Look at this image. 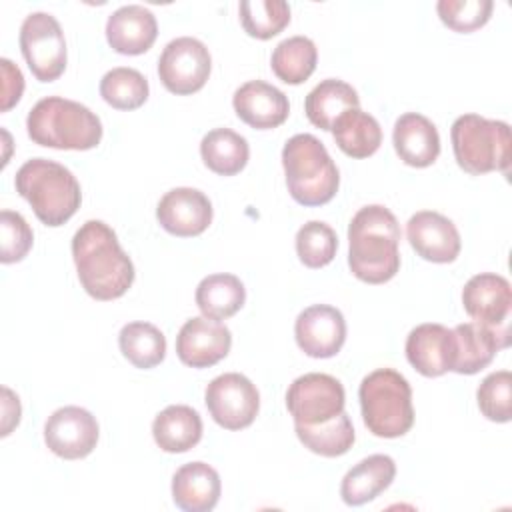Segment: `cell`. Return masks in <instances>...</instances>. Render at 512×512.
Here are the masks:
<instances>
[{"label":"cell","mask_w":512,"mask_h":512,"mask_svg":"<svg viewBox=\"0 0 512 512\" xmlns=\"http://www.w3.org/2000/svg\"><path fill=\"white\" fill-rule=\"evenodd\" d=\"M78 280L94 300H116L134 282V264L122 250L116 232L102 220L84 222L72 238Z\"/></svg>","instance_id":"1"},{"label":"cell","mask_w":512,"mask_h":512,"mask_svg":"<svg viewBox=\"0 0 512 512\" xmlns=\"http://www.w3.org/2000/svg\"><path fill=\"white\" fill-rule=\"evenodd\" d=\"M400 224L382 204L360 208L348 224V266L366 284H384L400 270Z\"/></svg>","instance_id":"2"},{"label":"cell","mask_w":512,"mask_h":512,"mask_svg":"<svg viewBox=\"0 0 512 512\" xmlns=\"http://www.w3.org/2000/svg\"><path fill=\"white\" fill-rule=\"evenodd\" d=\"M34 144L56 150H90L102 140L100 118L84 104L48 96L38 100L26 118Z\"/></svg>","instance_id":"3"},{"label":"cell","mask_w":512,"mask_h":512,"mask_svg":"<svg viewBox=\"0 0 512 512\" xmlns=\"http://www.w3.org/2000/svg\"><path fill=\"white\" fill-rule=\"evenodd\" d=\"M14 186L32 206L36 218L52 228L68 222L82 202L76 176L66 166L48 158L24 162L16 172Z\"/></svg>","instance_id":"4"},{"label":"cell","mask_w":512,"mask_h":512,"mask_svg":"<svg viewBox=\"0 0 512 512\" xmlns=\"http://www.w3.org/2000/svg\"><path fill=\"white\" fill-rule=\"evenodd\" d=\"M282 166L290 196L302 206L330 202L340 186V174L326 146L312 134H294L282 148Z\"/></svg>","instance_id":"5"},{"label":"cell","mask_w":512,"mask_h":512,"mask_svg":"<svg viewBox=\"0 0 512 512\" xmlns=\"http://www.w3.org/2000/svg\"><path fill=\"white\" fill-rule=\"evenodd\" d=\"M358 398L362 420L374 436L398 438L412 428V388L400 372L392 368L370 372L360 382Z\"/></svg>","instance_id":"6"},{"label":"cell","mask_w":512,"mask_h":512,"mask_svg":"<svg viewBox=\"0 0 512 512\" xmlns=\"http://www.w3.org/2000/svg\"><path fill=\"white\" fill-rule=\"evenodd\" d=\"M450 140L454 158L464 172L474 176L494 170L508 174L512 138L506 122L462 114L450 128Z\"/></svg>","instance_id":"7"},{"label":"cell","mask_w":512,"mask_h":512,"mask_svg":"<svg viewBox=\"0 0 512 512\" xmlns=\"http://www.w3.org/2000/svg\"><path fill=\"white\" fill-rule=\"evenodd\" d=\"M22 56L40 82H54L66 70V38L58 20L48 12H32L20 26Z\"/></svg>","instance_id":"8"},{"label":"cell","mask_w":512,"mask_h":512,"mask_svg":"<svg viewBox=\"0 0 512 512\" xmlns=\"http://www.w3.org/2000/svg\"><path fill=\"white\" fill-rule=\"evenodd\" d=\"M344 386L330 374L298 376L286 392V408L300 426H318L344 412Z\"/></svg>","instance_id":"9"},{"label":"cell","mask_w":512,"mask_h":512,"mask_svg":"<svg viewBox=\"0 0 512 512\" xmlns=\"http://www.w3.org/2000/svg\"><path fill=\"white\" fill-rule=\"evenodd\" d=\"M210 70L212 58L206 44L192 36L170 40L158 58L160 82L176 96H188L202 90Z\"/></svg>","instance_id":"10"},{"label":"cell","mask_w":512,"mask_h":512,"mask_svg":"<svg viewBox=\"0 0 512 512\" xmlns=\"http://www.w3.org/2000/svg\"><path fill=\"white\" fill-rule=\"evenodd\" d=\"M212 420L226 430L248 428L260 410V394L256 386L238 372L216 376L204 394Z\"/></svg>","instance_id":"11"},{"label":"cell","mask_w":512,"mask_h":512,"mask_svg":"<svg viewBox=\"0 0 512 512\" xmlns=\"http://www.w3.org/2000/svg\"><path fill=\"white\" fill-rule=\"evenodd\" d=\"M44 442L50 452L64 460L86 458L96 448L98 422L86 408H58L44 424Z\"/></svg>","instance_id":"12"},{"label":"cell","mask_w":512,"mask_h":512,"mask_svg":"<svg viewBox=\"0 0 512 512\" xmlns=\"http://www.w3.org/2000/svg\"><path fill=\"white\" fill-rule=\"evenodd\" d=\"M508 346V330L466 322L452 328L450 370L456 374H476L484 370L500 348Z\"/></svg>","instance_id":"13"},{"label":"cell","mask_w":512,"mask_h":512,"mask_svg":"<svg viewBox=\"0 0 512 512\" xmlns=\"http://www.w3.org/2000/svg\"><path fill=\"white\" fill-rule=\"evenodd\" d=\"M298 348L310 358H332L346 340V320L342 312L328 304H314L302 310L294 324Z\"/></svg>","instance_id":"14"},{"label":"cell","mask_w":512,"mask_h":512,"mask_svg":"<svg viewBox=\"0 0 512 512\" xmlns=\"http://www.w3.org/2000/svg\"><path fill=\"white\" fill-rule=\"evenodd\" d=\"M232 346L230 330L206 316L186 320L176 336V354L182 364L192 368H210L228 356Z\"/></svg>","instance_id":"15"},{"label":"cell","mask_w":512,"mask_h":512,"mask_svg":"<svg viewBox=\"0 0 512 512\" xmlns=\"http://www.w3.org/2000/svg\"><path fill=\"white\" fill-rule=\"evenodd\" d=\"M156 218L160 226L178 238L202 234L212 222V204L208 196L196 188L180 186L168 190L158 206Z\"/></svg>","instance_id":"16"},{"label":"cell","mask_w":512,"mask_h":512,"mask_svg":"<svg viewBox=\"0 0 512 512\" xmlns=\"http://www.w3.org/2000/svg\"><path fill=\"white\" fill-rule=\"evenodd\" d=\"M406 236L416 254L434 264L454 262L460 254V234L454 222L440 212L420 210L410 216Z\"/></svg>","instance_id":"17"},{"label":"cell","mask_w":512,"mask_h":512,"mask_svg":"<svg viewBox=\"0 0 512 512\" xmlns=\"http://www.w3.org/2000/svg\"><path fill=\"white\" fill-rule=\"evenodd\" d=\"M462 306L474 322L502 328L512 308L510 282L500 274L480 272L464 284Z\"/></svg>","instance_id":"18"},{"label":"cell","mask_w":512,"mask_h":512,"mask_svg":"<svg viewBox=\"0 0 512 512\" xmlns=\"http://www.w3.org/2000/svg\"><path fill=\"white\" fill-rule=\"evenodd\" d=\"M232 106L236 116L256 130L278 128L290 114L286 94L262 80L242 84L232 96Z\"/></svg>","instance_id":"19"},{"label":"cell","mask_w":512,"mask_h":512,"mask_svg":"<svg viewBox=\"0 0 512 512\" xmlns=\"http://www.w3.org/2000/svg\"><path fill=\"white\" fill-rule=\"evenodd\" d=\"M158 36L156 16L140 6L128 4L114 10L106 22V40L110 48L124 56H138L152 48Z\"/></svg>","instance_id":"20"},{"label":"cell","mask_w":512,"mask_h":512,"mask_svg":"<svg viewBox=\"0 0 512 512\" xmlns=\"http://www.w3.org/2000/svg\"><path fill=\"white\" fill-rule=\"evenodd\" d=\"M392 142L400 160L414 168L434 164L440 154V136L436 126L418 112H406L396 120Z\"/></svg>","instance_id":"21"},{"label":"cell","mask_w":512,"mask_h":512,"mask_svg":"<svg viewBox=\"0 0 512 512\" xmlns=\"http://www.w3.org/2000/svg\"><path fill=\"white\" fill-rule=\"evenodd\" d=\"M222 492L218 472L206 462H188L172 478V500L184 512H210Z\"/></svg>","instance_id":"22"},{"label":"cell","mask_w":512,"mask_h":512,"mask_svg":"<svg viewBox=\"0 0 512 512\" xmlns=\"http://www.w3.org/2000/svg\"><path fill=\"white\" fill-rule=\"evenodd\" d=\"M452 330L442 324H420L406 338V358L422 376L436 378L450 370Z\"/></svg>","instance_id":"23"},{"label":"cell","mask_w":512,"mask_h":512,"mask_svg":"<svg viewBox=\"0 0 512 512\" xmlns=\"http://www.w3.org/2000/svg\"><path fill=\"white\" fill-rule=\"evenodd\" d=\"M394 476V460L386 454H372L346 472L340 484V496L348 506H362L382 494Z\"/></svg>","instance_id":"24"},{"label":"cell","mask_w":512,"mask_h":512,"mask_svg":"<svg viewBox=\"0 0 512 512\" xmlns=\"http://www.w3.org/2000/svg\"><path fill=\"white\" fill-rule=\"evenodd\" d=\"M152 436L158 448L164 452H188L202 438V418L186 404L166 406L152 422Z\"/></svg>","instance_id":"25"},{"label":"cell","mask_w":512,"mask_h":512,"mask_svg":"<svg viewBox=\"0 0 512 512\" xmlns=\"http://www.w3.org/2000/svg\"><path fill=\"white\" fill-rule=\"evenodd\" d=\"M332 136L336 146L350 158H368L382 144L378 120L360 108L342 112L332 126Z\"/></svg>","instance_id":"26"},{"label":"cell","mask_w":512,"mask_h":512,"mask_svg":"<svg viewBox=\"0 0 512 512\" xmlns=\"http://www.w3.org/2000/svg\"><path fill=\"white\" fill-rule=\"evenodd\" d=\"M358 104V92L350 84L336 78H326L308 92L304 112L316 128L332 130L336 118L350 108H358Z\"/></svg>","instance_id":"27"},{"label":"cell","mask_w":512,"mask_h":512,"mask_svg":"<svg viewBox=\"0 0 512 512\" xmlns=\"http://www.w3.org/2000/svg\"><path fill=\"white\" fill-rule=\"evenodd\" d=\"M246 302V288L234 274H210L196 288V306L202 316L226 320L234 316Z\"/></svg>","instance_id":"28"},{"label":"cell","mask_w":512,"mask_h":512,"mask_svg":"<svg viewBox=\"0 0 512 512\" xmlns=\"http://www.w3.org/2000/svg\"><path fill=\"white\" fill-rule=\"evenodd\" d=\"M200 156L208 170L220 176L238 174L250 156L244 136L230 128H214L200 142Z\"/></svg>","instance_id":"29"},{"label":"cell","mask_w":512,"mask_h":512,"mask_svg":"<svg viewBox=\"0 0 512 512\" xmlns=\"http://www.w3.org/2000/svg\"><path fill=\"white\" fill-rule=\"evenodd\" d=\"M118 346L122 356L142 370L158 366L166 356V338L150 322H128L122 326Z\"/></svg>","instance_id":"30"},{"label":"cell","mask_w":512,"mask_h":512,"mask_svg":"<svg viewBox=\"0 0 512 512\" xmlns=\"http://www.w3.org/2000/svg\"><path fill=\"white\" fill-rule=\"evenodd\" d=\"M318 50L316 44L306 36H292L282 40L270 58L272 72L286 84H302L316 70Z\"/></svg>","instance_id":"31"},{"label":"cell","mask_w":512,"mask_h":512,"mask_svg":"<svg viewBox=\"0 0 512 512\" xmlns=\"http://www.w3.org/2000/svg\"><path fill=\"white\" fill-rule=\"evenodd\" d=\"M294 430L298 440L304 444V448L324 458H336L346 454L356 440L354 426L346 412L318 426L294 424Z\"/></svg>","instance_id":"32"},{"label":"cell","mask_w":512,"mask_h":512,"mask_svg":"<svg viewBox=\"0 0 512 512\" xmlns=\"http://www.w3.org/2000/svg\"><path fill=\"white\" fill-rule=\"evenodd\" d=\"M238 12L244 32L258 40H270L290 24V6L284 0H244Z\"/></svg>","instance_id":"33"},{"label":"cell","mask_w":512,"mask_h":512,"mask_svg":"<svg viewBox=\"0 0 512 512\" xmlns=\"http://www.w3.org/2000/svg\"><path fill=\"white\" fill-rule=\"evenodd\" d=\"M100 96L116 110H136L148 100V80L134 68L118 66L102 76Z\"/></svg>","instance_id":"34"},{"label":"cell","mask_w":512,"mask_h":512,"mask_svg":"<svg viewBox=\"0 0 512 512\" xmlns=\"http://www.w3.org/2000/svg\"><path fill=\"white\" fill-rule=\"evenodd\" d=\"M338 250L336 232L320 220L306 222L296 232V254L308 268H322L330 264Z\"/></svg>","instance_id":"35"},{"label":"cell","mask_w":512,"mask_h":512,"mask_svg":"<svg viewBox=\"0 0 512 512\" xmlns=\"http://www.w3.org/2000/svg\"><path fill=\"white\" fill-rule=\"evenodd\" d=\"M480 412L492 422H510L512 418V374L498 370L488 374L476 392Z\"/></svg>","instance_id":"36"},{"label":"cell","mask_w":512,"mask_h":512,"mask_svg":"<svg viewBox=\"0 0 512 512\" xmlns=\"http://www.w3.org/2000/svg\"><path fill=\"white\" fill-rule=\"evenodd\" d=\"M492 8V0H440L436 4L442 24L462 34L482 28L490 20Z\"/></svg>","instance_id":"37"},{"label":"cell","mask_w":512,"mask_h":512,"mask_svg":"<svg viewBox=\"0 0 512 512\" xmlns=\"http://www.w3.org/2000/svg\"><path fill=\"white\" fill-rule=\"evenodd\" d=\"M0 262L14 264L26 258L32 248L34 234L22 214L12 210L0 212Z\"/></svg>","instance_id":"38"},{"label":"cell","mask_w":512,"mask_h":512,"mask_svg":"<svg viewBox=\"0 0 512 512\" xmlns=\"http://www.w3.org/2000/svg\"><path fill=\"white\" fill-rule=\"evenodd\" d=\"M0 68H2V104L0 110L8 112L12 106L18 104L22 92H24V76L20 72V68L10 62L8 58L0 60Z\"/></svg>","instance_id":"39"},{"label":"cell","mask_w":512,"mask_h":512,"mask_svg":"<svg viewBox=\"0 0 512 512\" xmlns=\"http://www.w3.org/2000/svg\"><path fill=\"white\" fill-rule=\"evenodd\" d=\"M20 400L18 396L10 390V388H2V436H8L12 432V428L18 426L20 422Z\"/></svg>","instance_id":"40"}]
</instances>
